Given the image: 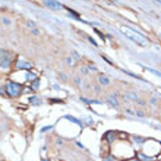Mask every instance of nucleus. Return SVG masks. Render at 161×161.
Masks as SVG:
<instances>
[{
  "instance_id": "nucleus-1",
  "label": "nucleus",
  "mask_w": 161,
  "mask_h": 161,
  "mask_svg": "<svg viewBox=\"0 0 161 161\" xmlns=\"http://www.w3.org/2000/svg\"><path fill=\"white\" fill-rule=\"evenodd\" d=\"M119 29H121V32H124L125 35H128L130 39H133L136 43H139V45H143V46H147V45H149V40H147L145 36L142 35V33L132 31L130 28H126V26H121Z\"/></svg>"
}]
</instances>
